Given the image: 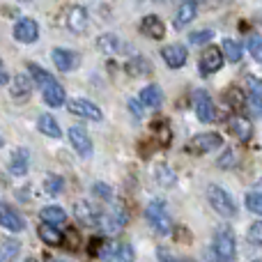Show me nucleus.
Returning a JSON list of instances; mask_svg holds the SVG:
<instances>
[{"instance_id": "nucleus-1", "label": "nucleus", "mask_w": 262, "mask_h": 262, "mask_svg": "<svg viewBox=\"0 0 262 262\" xmlns=\"http://www.w3.org/2000/svg\"><path fill=\"white\" fill-rule=\"evenodd\" d=\"M207 200H209V205L221 214V216L232 219L237 214V203L232 200V195L228 193L221 184H209L207 186Z\"/></svg>"}, {"instance_id": "nucleus-2", "label": "nucleus", "mask_w": 262, "mask_h": 262, "mask_svg": "<svg viewBox=\"0 0 262 262\" xmlns=\"http://www.w3.org/2000/svg\"><path fill=\"white\" fill-rule=\"evenodd\" d=\"M145 216H147L149 228H152L157 235H168V232H170L172 223H170V216H168V212H166V203H163V200L154 198L152 203L147 205V209H145Z\"/></svg>"}, {"instance_id": "nucleus-3", "label": "nucleus", "mask_w": 262, "mask_h": 262, "mask_svg": "<svg viewBox=\"0 0 262 262\" xmlns=\"http://www.w3.org/2000/svg\"><path fill=\"white\" fill-rule=\"evenodd\" d=\"M212 251L216 253L219 260L223 262H232L237 255V244H235V235L228 226H221L216 232H214V244Z\"/></svg>"}, {"instance_id": "nucleus-4", "label": "nucleus", "mask_w": 262, "mask_h": 262, "mask_svg": "<svg viewBox=\"0 0 262 262\" xmlns=\"http://www.w3.org/2000/svg\"><path fill=\"white\" fill-rule=\"evenodd\" d=\"M127 212H124L122 205H115L111 212L101 214V221H99V230L104 232V235H118L120 230L124 228V223H127Z\"/></svg>"}, {"instance_id": "nucleus-5", "label": "nucleus", "mask_w": 262, "mask_h": 262, "mask_svg": "<svg viewBox=\"0 0 262 262\" xmlns=\"http://www.w3.org/2000/svg\"><path fill=\"white\" fill-rule=\"evenodd\" d=\"M223 62H226V55H223V51L219 49V46H209V49L203 51V55H200V74L203 76H209V74L219 72V69L223 67Z\"/></svg>"}, {"instance_id": "nucleus-6", "label": "nucleus", "mask_w": 262, "mask_h": 262, "mask_svg": "<svg viewBox=\"0 0 262 262\" xmlns=\"http://www.w3.org/2000/svg\"><path fill=\"white\" fill-rule=\"evenodd\" d=\"M193 108H195V115H198L200 122H214V120H216V108H214V101H212V97H209L205 90H195Z\"/></svg>"}, {"instance_id": "nucleus-7", "label": "nucleus", "mask_w": 262, "mask_h": 262, "mask_svg": "<svg viewBox=\"0 0 262 262\" xmlns=\"http://www.w3.org/2000/svg\"><path fill=\"white\" fill-rule=\"evenodd\" d=\"M69 113H74L76 118H83V120H92V122H99L101 118H104V113H101V108L97 104H92V101L88 99H72L67 104Z\"/></svg>"}, {"instance_id": "nucleus-8", "label": "nucleus", "mask_w": 262, "mask_h": 262, "mask_svg": "<svg viewBox=\"0 0 262 262\" xmlns=\"http://www.w3.org/2000/svg\"><path fill=\"white\" fill-rule=\"evenodd\" d=\"M99 260L104 262H134V249L129 244H104Z\"/></svg>"}, {"instance_id": "nucleus-9", "label": "nucleus", "mask_w": 262, "mask_h": 262, "mask_svg": "<svg viewBox=\"0 0 262 262\" xmlns=\"http://www.w3.org/2000/svg\"><path fill=\"white\" fill-rule=\"evenodd\" d=\"M14 37L21 44H32V41L39 39V26L32 18H18L14 23Z\"/></svg>"}, {"instance_id": "nucleus-10", "label": "nucleus", "mask_w": 262, "mask_h": 262, "mask_svg": "<svg viewBox=\"0 0 262 262\" xmlns=\"http://www.w3.org/2000/svg\"><path fill=\"white\" fill-rule=\"evenodd\" d=\"M67 136H69L72 147L78 152V157H83V159L90 157V154H92V140H90V136H88L85 129H83V127H69Z\"/></svg>"}, {"instance_id": "nucleus-11", "label": "nucleus", "mask_w": 262, "mask_h": 262, "mask_svg": "<svg viewBox=\"0 0 262 262\" xmlns=\"http://www.w3.org/2000/svg\"><path fill=\"white\" fill-rule=\"evenodd\" d=\"M74 216H76V221H81L83 226H99L101 221V212L95 207L92 203H88V200H78L76 205H74Z\"/></svg>"}, {"instance_id": "nucleus-12", "label": "nucleus", "mask_w": 262, "mask_h": 262, "mask_svg": "<svg viewBox=\"0 0 262 262\" xmlns=\"http://www.w3.org/2000/svg\"><path fill=\"white\" fill-rule=\"evenodd\" d=\"M64 23H67V28L72 32H76V35L85 32V28H88V9L81 7V5H72V7H67V18H64Z\"/></svg>"}, {"instance_id": "nucleus-13", "label": "nucleus", "mask_w": 262, "mask_h": 262, "mask_svg": "<svg viewBox=\"0 0 262 262\" xmlns=\"http://www.w3.org/2000/svg\"><path fill=\"white\" fill-rule=\"evenodd\" d=\"M51 58H53L55 69H60V72H72V69H76L78 62H81L78 53H74V51H69V49H53Z\"/></svg>"}, {"instance_id": "nucleus-14", "label": "nucleus", "mask_w": 262, "mask_h": 262, "mask_svg": "<svg viewBox=\"0 0 262 262\" xmlns=\"http://www.w3.org/2000/svg\"><path fill=\"white\" fill-rule=\"evenodd\" d=\"M216 147H223L221 134L207 131V134L193 136V140H191V149H193V152H212V149H216Z\"/></svg>"}, {"instance_id": "nucleus-15", "label": "nucleus", "mask_w": 262, "mask_h": 262, "mask_svg": "<svg viewBox=\"0 0 262 262\" xmlns=\"http://www.w3.org/2000/svg\"><path fill=\"white\" fill-rule=\"evenodd\" d=\"M0 223H3L5 230H12V232H21L26 228V221L18 212H14L7 203L0 205Z\"/></svg>"}, {"instance_id": "nucleus-16", "label": "nucleus", "mask_w": 262, "mask_h": 262, "mask_svg": "<svg viewBox=\"0 0 262 262\" xmlns=\"http://www.w3.org/2000/svg\"><path fill=\"white\" fill-rule=\"evenodd\" d=\"M161 55L170 69H180L186 64V49L182 44H168L161 49Z\"/></svg>"}, {"instance_id": "nucleus-17", "label": "nucleus", "mask_w": 262, "mask_h": 262, "mask_svg": "<svg viewBox=\"0 0 262 262\" xmlns=\"http://www.w3.org/2000/svg\"><path fill=\"white\" fill-rule=\"evenodd\" d=\"M140 30H143L147 37H152V39H163V37H166V26H163V21L157 16V14L145 16L143 23H140Z\"/></svg>"}, {"instance_id": "nucleus-18", "label": "nucleus", "mask_w": 262, "mask_h": 262, "mask_svg": "<svg viewBox=\"0 0 262 262\" xmlns=\"http://www.w3.org/2000/svg\"><path fill=\"white\" fill-rule=\"evenodd\" d=\"M39 219L46 223V226H53V228H62L67 223V212L62 207H55V205H49L39 212Z\"/></svg>"}, {"instance_id": "nucleus-19", "label": "nucleus", "mask_w": 262, "mask_h": 262, "mask_svg": "<svg viewBox=\"0 0 262 262\" xmlns=\"http://www.w3.org/2000/svg\"><path fill=\"white\" fill-rule=\"evenodd\" d=\"M140 104L145 106V108H161L163 104V92L159 85H145L143 90H140Z\"/></svg>"}, {"instance_id": "nucleus-20", "label": "nucleus", "mask_w": 262, "mask_h": 262, "mask_svg": "<svg viewBox=\"0 0 262 262\" xmlns=\"http://www.w3.org/2000/svg\"><path fill=\"white\" fill-rule=\"evenodd\" d=\"M41 97H44L46 106H51V108H60V106L64 104V99H67V95H64V88L60 85L58 81L51 83L49 88H44V90H41Z\"/></svg>"}, {"instance_id": "nucleus-21", "label": "nucleus", "mask_w": 262, "mask_h": 262, "mask_svg": "<svg viewBox=\"0 0 262 262\" xmlns=\"http://www.w3.org/2000/svg\"><path fill=\"white\" fill-rule=\"evenodd\" d=\"M230 131L242 143H246V140H251V136H253V124H251V120L244 118V115H235V118H230Z\"/></svg>"}, {"instance_id": "nucleus-22", "label": "nucleus", "mask_w": 262, "mask_h": 262, "mask_svg": "<svg viewBox=\"0 0 262 262\" xmlns=\"http://www.w3.org/2000/svg\"><path fill=\"white\" fill-rule=\"evenodd\" d=\"M30 92H32V83L26 74H18L12 83V99L14 101H28L30 99Z\"/></svg>"}, {"instance_id": "nucleus-23", "label": "nucleus", "mask_w": 262, "mask_h": 262, "mask_svg": "<svg viewBox=\"0 0 262 262\" xmlns=\"http://www.w3.org/2000/svg\"><path fill=\"white\" fill-rule=\"evenodd\" d=\"M246 88H249V104L255 108V113L262 111V78L249 76L246 78Z\"/></svg>"}, {"instance_id": "nucleus-24", "label": "nucleus", "mask_w": 262, "mask_h": 262, "mask_svg": "<svg viewBox=\"0 0 262 262\" xmlns=\"http://www.w3.org/2000/svg\"><path fill=\"white\" fill-rule=\"evenodd\" d=\"M195 12H198V5L193 3V0H189V3H182L180 7H177V14H175V28H184L186 23H191L195 18Z\"/></svg>"}, {"instance_id": "nucleus-25", "label": "nucleus", "mask_w": 262, "mask_h": 262, "mask_svg": "<svg viewBox=\"0 0 262 262\" xmlns=\"http://www.w3.org/2000/svg\"><path fill=\"white\" fill-rule=\"evenodd\" d=\"M28 166H30V157H28V149H16L12 154V161H9V172L12 175H26Z\"/></svg>"}, {"instance_id": "nucleus-26", "label": "nucleus", "mask_w": 262, "mask_h": 262, "mask_svg": "<svg viewBox=\"0 0 262 262\" xmlns=\"http://www.w3.org/2000/svg\"><path fill=\"white\" fill-rule=\"evenodd\" d=\"M37 129H39L44 136H49V138H60V136H62L58 120H55L53 115H49V113L39 115V120H37Z\"/></svg>"}, {"instance_id": "nucleus-27", "label": "nucleus", "mask_w": 262, "mask_h": 262, "mask_svg": "<svg viewBox=\"0 0 262 262\" xmlns=\"http://www.w3.org/2000/svg\"><path fill=\"white\" fill-rule=\"evenodd\" d=\"M28 72L32 74V81H35L37 85L41 88V90H44V88H49L51 83H55V78L51 76V74L46 72L44 67H37V64H28Z\"/></svg>"}, {"instance_id": "nucleus-28", "label": "nucleus", "mask_w": 262, "mask_h": 262, "mask_svg": "<svg viewBox=\"0 0 262 262\" xmlns=\"http://www.w3.org/2000/svg\"><path fill=\"white\" fill-rule=\"evenodd\" d=\"M221 51H223V55H226L228 62H239V60H242V44H239V41L223 39Z\"/></svg>"}, {"instance_id": "nucleus-29", "label": "nucleus", "mask_w": 262, "mask_h": 262, "mask_svg": "<svg viewBox=\"0 0 262 262\" xmlns=\"http://www.w3.org/2000/svg\"><path fill=\"white\" fill-rule=\"evenodd\" d=\"M37 232H39V237L46 242V244H55V246H60V244H62V239H64L62 232H60L58 228L46 226V223H41L39 230H37Z\"/></svg>"}, {"instance_id": "nucleus-30", "label": "nucleus", "mask_w": 262, "mask_h": 262, "mask_svg": "<svg viewBox=\"0 0 262 262\" xmlns=\"http://www.w3.org/2000/svg\"><path fill=\"white\" fill-rule=\"evenodd\" d=\"M97 46H99L101 53L115 55V53H118V49H120V39L115 35H101L99 39H97Z\"/></svg>"}, {"instance_id": "nucleus-31", "label": "nucleus", "mask_w": 262, "mask_h": 262, "mask_svg": "<svg viewBox=\"0 0 262 262\" xmlns=\"http://www.w3.org/2000/svg\"><path fill=\"white\" fill-rule=\"evenodd\" d=\"M246 209L249 212H253V214H258V216H262V189L258 191H251V193H246Z\"/></svg>"}, {"instance_id": "nucleus-32", "label": "nucleus", "mask_w": 262, "mask_h": 262, "mask_svg": "<svg viewBox=\"0 0 262 262\" xmlns=\"http://www.w3.org/2000/svg\"><path fill=\"white\" fill-rule=\"evenodd\" d=\"M62 189H64V180L60 175H49L46 177V193L58 195V193H62Z\"/></svg>"}, {"instance_id": "nucleus-33", "label": "nucleus", "mask_w": 262, "mask_h": 262, "mask_svg": "<svg viewBox=\"0 0 262 262\" xmlns=\"http://www.w3.org/2000/svg\"><path fill=\"white\" fill-rule=\"evenodd\" d=\"M246 239H249V244L258 246L262 249V221H255L253 226L249 228V235H246Z\"/></svg>"}, {"instance_id": "nucleus-34", "label": "nucleus", "mask_w": 262, "mask_h": 262, "mask_svg": "<svg viewBox=\"0 0 262 262\" xmlns=\"http://www.w3.org/2000/svg\"><path fill=\"white\" fill-rule=\"evenodd\" d=\"M157 180L161 182L163 186H172L175 184V172L168 166H157Z\"/></svg>"}, {"instance_id": "nucleus-35", "label": "nucleus", "mask_w": 262, "mask_h": 262, "mask_svg": "<svg viewBox=\"0 0 262 262\" xmlns=\"http://www.w3.org/2000/svg\"><path fill=\"white\" fill-rule=\"evenodd\" d=\"M92 195L99 200H111L113 198V189L108 184H104V182H97V184H92Z\"/></svg>"}, {"instance_id": "nucleus-36", "label": "nucleus", "mask_w": 262, "mask_h": 262, "mask_svg": "<svg viewBox=\"0 0 262 262\" xmlns=\"http://www.w3.org/2000/svg\"><path fill=\"white\" fill-rule=\"evenodd\" d=\"M18 249H21V244H18L16 239H5V244H3V260L5 262L12 260L14 255L18 253Z\"/></svg>"}, {"instance_id": "nucleus-37", "label": "nucleus", "mask_w": 262, "mask_h": 262, "mask_svg": "<svg viewBox=\"0 0 262 262\" xmlns=\"http://www.w3.org/2000/svg\"><path fill=\"white\" fill-rule=\"evenodd\" d=\"M212 37H214L212 30H195V32H191L189 35V41L191 44H195V46H200V44H205V41H209Z\"/></svg>"}, {"instance_id": "nucleus-38", "label": "nucleus", "mask_w": 262, "mask_h": 262, "mask_svg": "<svg viewBox=\"0 0 262 262\" xmlns=\"http://www.w3.org/2000/svg\"><path fill=\"white\" fill-rule=\"evenodd\" d=\"M246 46H249L251 55H253V58L260 62V60H262V39H260V37H249V44H246Z\"/></svg>"}, {"instance_id": "nucleus-39", "label": "nucleus", "mask_w": 262, "mask_h": 262, "mask_svg": "<svg viewBox=\"0 0 262 262\" xmlns=\"http://www.w3.org/2000/svg\"><path fill=\"white\" fill-rule=\"evenodd\" d=\"M232 163H235L232 149H226V154H223V157H219V166H221V168H230Z\"/></svg>"}, {"instance_id": "nucleus-40", "label": "nucleus", "mask_w": 262, "mask_h": 262, "mask_svg": "<svg viewBox=\"0 0 262 262\" xmlns=\"http://www.w3.org/2000/svg\"><path fill=\"white\" fill-rule=\"evenodd\" d=\"M129 111H131V115H134L136 120L143 118V111H140V104H138L136 99H129Z\"/></svg>"}, {"instance_id": "nucleus-41", "label": "nucleus", "mask_w": 262, "mask_h": 262, "mask_svg": "<svg viewBox=\"0 0 262 262\" xmlns=\"http://www.w3.org/2000/svg\"><path fill=\"white\" fill-rule=\"evenodd\" d=\"M161 255V262H184V260H177V258H172V255H166V253H159Z\"/></svg>"}, {"instance_id": "nucleus-42", "label": "nucleus", "mask_w": 262, "mask_h": 262, "mask_svg": "<svg viewBox=\"0 0 262 262\" xmlns=\"http://www.w3.org/2000/svg\"><path fill=\"white\" fill-rule=\"evenodd\" d=\"M26 262H37V260H35V258H28V260H26Z\"/></svg>"}, {"instance_id": "nucleus-43", "label": "nucleus", "mask_w": 262, "mask_h": 262, "mask_svg": "<svg viewBox=\"0 0 262 262\" xmlns=\"http://www.w3.org/2000/svg\"><path fill=\"white\" fill-rule=\"evenodd\" d=\"M255 262H262V260H255Z\"/></svg>"}]
</instances>
